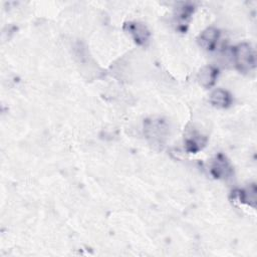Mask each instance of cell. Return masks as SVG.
<instances>
[{
	"label": "cell",
	"mask_w": 257,
	"mask_h": 257,
	"mask_svg": "<svg viewBox=\"0 0 257 257\" xmlns=\"http://www.w3.org/2000/svg\"><path fill=\"white\" fill-rule=\"evenodd\" d=\"M234 64L238 71L242 73L251 72L256 67V55L252 45L242 42L232 47Z\"/></svg>",
	"instance_id": "6da1fadb"
},
{
	"label": "cell",
	"mask_w": 257,
	"mask_h": 257,
	"mask_svg": "<svg viewBox=\"0 0 257 257\" xmlns=\"http://www.w3.org/2000/svg\"><path fill=\"white\" fill-rule=\"evenodd\" d=\"M236 196L238 198V200L241 203L247 204L253 208L256 207V186L255 184H251L249 187H247L246 189L243 190H237L236 192Z\"/></svg>",
	"instance_id": "30bf717a"
},
{
	"label": "cell",
	"mask_w": 257,
	"mask_h": 257,
	"mask_svg": "<svg viewBox=\"0 0 257 257\" xmlns=\"http://www.w3.org/2000/svg\"><path fill=\"white\" fill-rule=\"evenodd\" d=\"M219 75V69L213 65H206L200 69L197 75L199 83L205 88H211Z\"/></svg>",
	"instance_id": "ba28073f"
},
{
	"label": "cell",
	"mask_w": 257,
	"mask_h": 257,
	"mask_svg": "<svg viewBox=\"0 0 257 257\" xmlns=\"http://www.w3.org/2000/svg\"><path fill=\"white\" fill-rule=\"evenodd\" d=\"M220 35L221 33L219 29L215 27H208L200 33V35L197 38V41L203 49L207 51H213L217 47Z\"/></svg>",
	"instance_id": "8992f818"
},
{
	"label": "cell",
	"mask_w": 257,
	"mask_h": 257,
	"mask_svg": "<svg viewBox=\"0 0 257 257\" xmlns=\"http://www.w3.org/2000/svg\"><path fill=\"white\" fill-rule=\"evenodd\" d=\"M195 6L192 3H182L175 9V22L177 24V29L181 32H186L189 22L194 14Z\"/></svg>",
	"instance_id": "5b68a950"
},
{
	"label": "cell",
	"mask_w": 257,
	"mask_h": 257,
	"mask_svg": "<svg viewBox=\"0 0 257 257\" xmlns=\"http://www.w3.org/2000/svg\"><path fill=\"white\" fill-rule=\"evenodd\" d=\"M210 173L215 179L227 180L233 176L234 170L230 161L227 159V157L219 153L212 160Z\"/></svg>",
	"instance_id": "3957f363"
},
{
	"label": "cell",
	"mask_w": 257,
	"mask_h": 257,
	"mask_svg": "<svg viewBox=\"0 0 257 257\" xmlns=\"http://www.w3.org/2000/svg\"><path fill=\"white\" fill-rule=\"evenodd\" d=\"M206 143L207 138L202 136L196 130H190L184 138L185 150L191 154H196L201 151L206 146Z\"/></svg>",
	"instance_id": "52a82bcc"
},
{
	"label": "cell",
	"mask_w": 257,
	"mask_h": 257,
	"mask_svg": "<svg viewBox=\"0 0 257 257\" xmlns=\"http://www.w3.org/2000/svg\"><path fill=\"white\" fill-rule=\"evenodd\" d=\"M144 133L153 145H163L169 134L167 121L161 117H151L144 121Z\"/></svg>",
	"instance_id": "7a4b0ae2"
},
{
	"label": "cell",
	"mask_w": 257,
	"mask_h": 257,
	"mask_svg": "<svg viewBox=\"0 0 257 257\" xmlns=\"http://www.w3.org/2000/svg\"><path fill=\"white\" fill-rule=\"evenodd\" d=\"M210 102L217 108H228L233 103V97L228 90L216 88L210 94Z\"/></svg>",
	"instance_id": "9c48e42d"
},
{
	"label": "cell",
	"mask_w": 257,
	"mask_h": 257,
	"mask_svg": "<svg viewBox=\"0 0 257 257\" xmlns=\"http://www.w3.org/2000/svg\"><path fill=\"white\" fill-rule=\"evenodd\" d=\"M123 30L132 36L138 45H148L151 37V32L146 24L139 21H130L123 24Z\"/></svg>",
	"instance_id": "277c9868"
}]
</instances>
